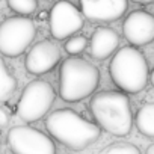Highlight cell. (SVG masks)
Wrapping results in <instances>:
<instances>
[{
  "mask_svg": "<svg viewBox=\"0 0 154 154\" xmlns=\"http://www.w3.org/2000/svg\"><path fill=\"white\" fill-rule=\"evenodd\" d=\"M45 128L57 142L74 151L91 146L101 133L95 122L85 119L71 109H57L51 112L45 119Z\"/></svg>",
  "mask_w": 154,
  "mask_h": 154,
  "instance_id": "cell-1",
  "label": "cell"
},
{
  "mask_svg": "<svg viewBox=\"0 0 154 154\" xmlns=\"http://www.w3.org/2000/svg\"><path fill=\"white\" fill-rule=\"evenodd\" d=\"M89 110L100 130L118 137H124L131 131L133 113L127 94L121 91H101L91 98Z\"/></svg>",
  "mask_w": 154,
  "mask_h": 154,
  "instance_id": "cell-2",
  "label": "cell"
},
{
  "mask_svg": "<svg viewBox=\"0 0 154 154\" xmlns=\"http://www.w3.org/2000/svg\"><path fill=\"white\" fill-rule=\"evenodd\" d=\"M100 83L98 68L79 56L65 59L59 69V97L66 103H77L95 92Z\"/></svg>",
  "mask_w": 154,
  "mask_h": 154,
  "instance_id": "cell-3",
  "label": "cell"
},
{
  "mask_svg": "<svg viewBox=\"0 0 154 154\" xmlns=\"http://www.w3.org/2000/svg\"><path fill=\"white\" fill-rule=\"evenodd\" d=\"M112 82L124 94H137L145 89L149 77L148 62L137 47H121L109 63Z\"/></svg>",
  "mask_w": 154,
  "mask_h": 154,
  "instance_id": "cell-4",
  "label": "cell"
},
{
  "mask_svg": "<svg viewBox=\"0 0 154 154\" xmlns=\"http://www.w3.org/2000/svg\"><path fill=\"white\" fill-rule=\"evenodd\" d=\"M56 98L53 86L42 79L32 80L20 95L17 115L26 122H35L47 115Z\"/></svg>",
  "mask_w": 154,
  "mask_h": 154,
  "instance_id": "cell-5",
  "label": "cell"
},
{
  "mask_svg": "<svg viewBox=\"0 0 154 154\" xmlns=\"http://www.w3.org/2000/svg\"><path fill=\"white\" fill-rule=\"evenodd\" d=\"M36 35L35 23L27 17H9L0 24V53L17 57L26 51Z\"/></svg>",
  "mask_w": 154,
  "mask_h": 154,
  "instance_id": "cell-6",
  "label": "cell"
},
{
  "mask_svg": "<svg viewBox=\"0 0 154 154\" xmlns=\"http://www.w3.org/2000/svg\"><path fill=\"white\" fill-rule=\"evenodd\" d=\"M8 146L12 154H56L50 136L30 125H15L8 131Z\"/></svg>",
  "mask_w": 154,
  "mask_h": 154,
  "instance_id": "cell-7",
  "label": "cell"
},
{
  "mask_svg": "<svg viewBox=\"0 0 154 154\" xmlns=\"http://www.w3.org/2000/svg\"><path fill=\"white\" fill-rule=\"evenodd\" d=\"M48 26L54 39H66L83 27V15L71 2L57 0L50 11Z\"/></svg>",
  "mask_w": 154,
  "mask_h": 154,
  "instance_id": "cell-8",
  "label": "cell"
},
{
  "mask_svg": "<svg viewBox=\"0 0 154 154\" xmlns=\"http://www.w3.org/2000/svg\"><path fill=\"white\" fill-rule=\"evenodd\" d=\"M122 33L133 47L149 44L154 41V15L142 9L130 12L122 23Z\"/></svg>",
  "mask_w": 154,
  "mask_h": 154,
  "instance_id": "cell-9",
  "label": "cell"
},
{
  "mask_svg": "<svg viewBox=\"0 0 154 154\" xmlns=\"http://www.w3.org/2000/svg\"><path fill=\"white\" fill-rule=\"evenodd\" d=\"M60 60V48L53 41L42 39L36 42L27 53L24 66L27 72L33 75H41L51 71Z\"/></svg>",
  "mask_w": 154,
  "mask_h": 154,
  "instance_id": "cell-10",
  "label": "cell"
},
{
  "mask_svg": "<svg viewBox=\"0 0 154 154\" xmlns=\"http://www.w3.org/2000/svg\"><path fill=\"white\" fill-rule=\"evenodd\" d=\"M79 3L82 15L94 23L116 21L128 8V0H79Z\"/></svg>",
  "mask_w": 154,
  "mask_h": 154,
  "instance_id": "cell-11",
  "label": "cell"
},
{
  "mask_svg": "<svg viewBox=\"0 0 154 154\" xmlns=\"http://www.w3.org/2000/svg\"><path fill=\"white\" fill-rule=\"evenodd\" d=\"M119 45V35L110 27H97L89 39V54L97 60L112 56Z\"/></svg>",
  "mask_w": 154,
  "mask_h": 154,
  "instance_id": "cell-12",
  "label": "cell"
},
{
  "mask_svg": "<svg viewBox=\"0 0 154 154\" xmlns=\"http://www.w3.org/2000/svg\"><path fill=\"white\" fill-rule=\"evenodd\" d=\"M133 121L140 134L146 137H154V101L140 106Z\"/></svg>",
  "mask_w": 154,
  "mask_h": 154,
  "instance_id": "cell-13",
  "label": "cell"
},
{
  "mask_svg": "<svg viewBox=\"0 0 154 154\" xmlns=\"http://www.w3.org/2000/svg\"><path fill=\"white\" fill-rule=\"evenodd\" d=\"M17 89V80L9 72L5 60L0 56V103L8 101Z\"/></svg>",
  "mask_w": 154,
  "mask_h": 154,
  "instance_id": "cell-14",
  "label": "cell"
},
{
  "mask_svg": "<svg viewBox=\"0 0 154 154\" xmlns=\"http://www.w3.org/2000/svg\"><path fill=\"white\" fill-rule=\"evenodd\" d=\"M6 2L9 9L21 17L30 15L38 9V0H6Z\"/></svg>",
  "mask_w": 154,
  "mask_h": 154,
  "instance_id": "cell-15",
  "label": "cell"
},
{
  "mask_svg": "<svg viewBox=\"0 0 154 154\" xmlns=\"http://www.w3.org/2000/svg\"><path fill=\"white\" fill-rule=\"evenodd\" d=\"M100 154H140L139 148L128 142H115L100 151Z\"/></svg>",
  "mask_w": 154,
  "mask_h": 154,
  "instance_id": "cell-16",
  "label": "cell"
},
{
  "mask_svg": "<svg viewBox=\"0 0 154 154\" xmlns=\"http://www.w3.org/2000/svg\"><path fill=\"white\" fill-rule=\"evenodd\" d=\"M88 47V39L82 35H75L71 36L66 42H65V51L69 56H77L82 51H85V48Z\"/></svg>",
  "mask_w": 154,
  "mask_h": 154,
  "instance_id": "cell-17",
  "label": "cell"
},
{
  "mask_svg": "<svg viewBox=\"0 0 154 154\" xmlns=\"http://www.w3.org/2000/svg\"><path fill=\"white\" fill-rule=\"evenodd\" d=\"M9 124V115L6 113V110H3L0 107V128H5Z\"/></svg>",
  "mask_w": 154,
  "mask_h": 154,
  "instance_id": "cell-18",
  "label": "cell"
},
{
  "mask_svg": "<svg viewBox=\"0 0 154 154\" xmlns=\"http://www.w3.org/2000/svg\"><path fill=\"white\" fill-rule=\"evenodd\" d=\"M134 3H139V5H152L154 0H131Z\"/></svg>",
  "mask_w": 154,
  "mask_h": 154,
  "instance_id": "cell-19",
  "label": "cell"
},
{
  "mask_svg": "<svg viewBox=\"0 0 154 154\" xmlns=\"http://www.w3.org/2000/svg\"><path fill=\"white\" fill-rule=\"evenodd\" d=\"M145 154H154V143H151V145H149V146L146 148Z\"/></svg>",
  "mask_w": 154,
  "mask_h": 154,
  "instance_id": "cell-20",
  "label": "cell"
},
{
  "mask_svg": "<svg viewBox=\"0 0 154 154\" xmlns=\"http://www.w3.org/2000/svg\"><path fill=\"white\" fill-rule=\"evenodd\" d=\"M148 79H149V82H151V85H152V88H154V69L149 72V77H148Z\"/></svg>",
  "mask_w": 154,
  "mask_h": 154,
  "instance_id": "cell-21",
  "label": "cell"
},
{
  "mask_svg": "<svg viewBox=\"0 0 154 154\" xmlns=\"http://www.w3.org/2000/svg\"><path fill=\"white\" fill-rule=\"evenodd\" d=\"M0 154H5V149H3V143H2V139H0Z\"/></svg>",
  "mask_w": 154,
  "mask_h": 154,
  "instance_id": "cell-22",
  "label": "cell"
}]
</instances>
